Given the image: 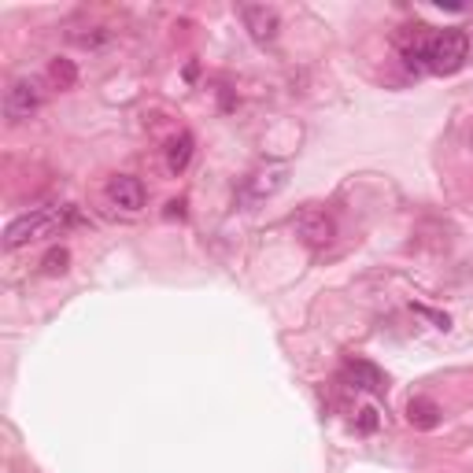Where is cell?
<instances>
[{"label": "cell", "instance_id": "obj_13", "mask_svg": "<svg viewBox=\"0 0 473 473\" xmlns=\"http://www.w3.org/2000/svg\"><path fill=\"white\" fill-rule=\"evenodd\" d=\"M359 429H363V433H373V429H378V411H373V407L359 411Z\"/></svg>", "mask_w": 473, "mask_h": 473}, {"label": "cell", "instance_id": "obj_2", "mask_svg": "<svg viewBox=\"0 0 473 473\" xmlns=\"http://www.w3.org/2000/svg\"><path fill=\"white\" fill-rule=\"evenodd\" d=\"M70 222H78V211H74L70 204H53V208H37L30 215H19V218L8 222V230H4V248L15 252V248L30 244V241L53 237L56 230L70 226Z\"/></svg>", "mask_w": 473, "mask_h": 473}, {"label": "cell", "instance_id": "obj_7", "mask_svg": "<svg viewBox=\"0 0 473 473\" xmlns=\"http://www.w3.org/2000/svg\"><path fill=\"white\" fill-rule=\"evenodd\" d=\"M344 378L352 381V388H363V392H385V373L373 366V363H363V359H355V363H347L344 366Z\"/></svg>", "mask_w": 473, "mask_h": 473}, {"label": "cell", "instance_id": "obj_5", "mask_svg": "<svg viewBox=\"0 0 473 473\" xmlns=\"http://www.w3.org/2000/svg\"><path fill=\"white\" fill-rule=\"evenodd\" d=\"M292 226L304 237V244H311V248H322V244L333 241V218L326 211H318V208H304L300 215H296Z\"/></svg>", "mask_w": 473, "mask_h": 473}, {"label": "cell", "instance_id": "obj_11", "mask_svg": "<svg viewBox=\"0 0 473 473\" xmlns=\"http://www.w3.org/2000/svg\"><path fill=\"white\" fill-rule=\"evenodd\" d=\"M67 263H70V252L67 248H53L45 259H41V266H45V273H63L67 270Z\"/></svg>", "mask_w": 473, "mask_h": 473}, {"label": "cell", "instance_id": "obj_1", "mask_svg": "<svg viewBox=\"0 0 473 473\" xmlns=\"http://www.w3.org/2000/svg\"><path fill=\"white\" fill-rule=\"evenodd\" d=\"M411 70H429V74H455L469 60V37L466 30H440L426 41H418L414 48L404 53Z\"/></svg>", "mask_w": 473, "mask_h": 473}, {"label": "cell", "instance_id": "obj_9", "mask_svg": "<svg viewBox=\"0 0 473 473\" xmlns=\"http://www.w3.org/2000/svg\"><path fill=\"white\" fill-rule=\"evenodd\" d=\"M407 421L414 429H436V421H440V411L433 400H411L407 404Z\"/></svg>", "mask_w": 473, "mask_h": 473}, {"label": "cell", "instance_id": "obj_4", "mask_svg": "<svg viewBox=\"0 0 473 473\" xmlns=\"http://www.w3.org/2000/svg\"><path fill=\"white\" fill-rule=\"evenodd\" d=\"M241 19H244V30L252 34L259 45H270L281 30V15L266 8V4H244L241 8Z\"/></svg>", "mask_w": 473, "mask_h": 473}, {"label": "cell", "instance_id": "obj_12", "mask_svg": "<svg viewBox=\"0 0 473 473\" xmlns=\"http://www.w3.org/2000/svg\"><path fill=\"white\" fill-rule=\"evenodd\" d=\"M53 78H56L60 86H74V78H78V74H74V67H70L67 60H56V63H53Z\"/></svg>", "mask_w": 473, "mask_h": 473}, {"label": "cell", "instance_id": "obj_10", "mask_svg": "<svg viewBox=\"0 0 473 473\" xmlns=\"http://www.w3.org/2000/svg\"><path fill=\"white\" fill-rule=\"evenodd\" d=\"M281 185H285V170L273 167L266 174H256V178L248 182V192H252V196H270V192H278Z\"/></svg>", "mask_w": 473, "mask_h": 473}, {"label": "cell", "instance_id": "obj_6", "mask_svg": "<svg viewBox=\"0 0 473 473\" xmlns=\"http://www.w3.org/2000/svg\"><path fill=\"white\" fill-rule=\"evenodd\" d=\"M108 200L126 211V215H137L144 208V185L134 178V174H118V178L108 182Z\"/></svg>", "mask_w": 473, "mask_h": 473}, {"label": "cell", "instance_id": "obj_8", "mask_svg": "<svg viewBox=\"0 0 473 473\" xmlns=\"http://www.w3.org/2000/svg\"><path fill=\"white\" fill-rule=\"evenodd\" d=\"M192 152H196V141H192V134H178L170 144H167V170L170 174H182L189 163H192Z\"/></svg>", "mask_w": 473, "mask_h": 473}, {"label": "cell", "instance_id": "obj_3", "mask_svg": "<svg viewBox=\"0 0 473 473\" xmlns=\"http://www.w3.org/2000/svg\"><path fill=\"white\" fill-rule=\"evenodd\" d=\"M41 108V86L34 78H15L4 93V115L8 122H27Z\"/></svg>", "mask_w": 473, "mask_h": 473}]
</instances>
